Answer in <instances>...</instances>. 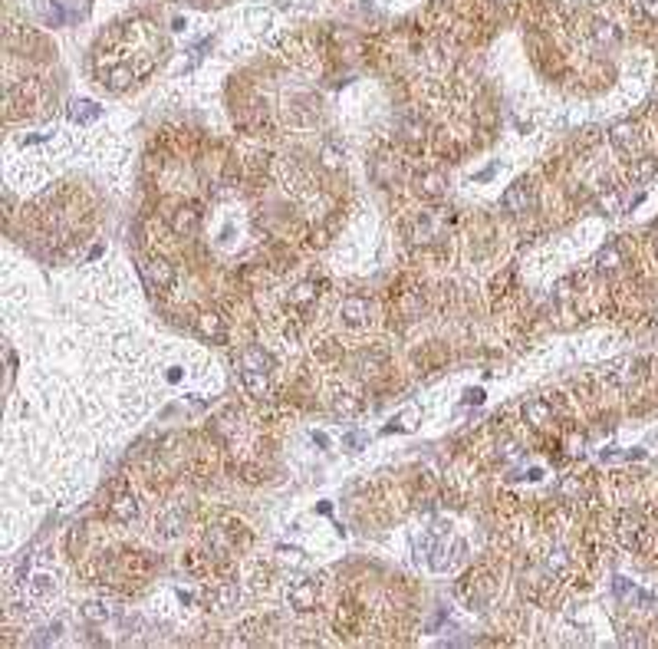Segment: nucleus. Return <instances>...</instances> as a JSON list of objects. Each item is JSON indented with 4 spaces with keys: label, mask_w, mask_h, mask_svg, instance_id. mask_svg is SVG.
<instances>
[{
    "label": "nucleus",
    "mask_w": 658,
    "mask_h": 649,
    "mask_svg": "<svg viewBox=\"0 0 658 649\" xmlns=\"http://www.w3.org/2000/svg\"><path fill=\"white\" fill-rule=\"evenodd\" d=\"M138 271H142V277H145V284H149V290H171V284H175V267L164 260V257H142L138 260Z\"/></svg>",
    "instance_id": "obj_1"
},
{
    "label": "nucleus",
    "mask_w": 658,
    "mask_h": 649,
    "mask_svg": "<svg viewBox=\"0 0 658 649\" xmlns=\"http://www.w3.org/2000/svg\"><path fill=\"white\" fill-rule=\"evenodd\" d=\"M615 534H619V541H622L626 550H642L648 528H645V521L639 517V514L622 511L619 514V521H615Z\"/></svg>",
    "instance_id": "obj_2"
},
{
    "label": "nucleus",
    "mask_w": 658,
    "mask_h": 649,
    "mask_svg": "<svg viewBox=\"0 0 658 649\" xmlns=\"http://www.w3.org/2000/svg\"><path fill=\"white\" fill-rule=\"evenodd\" d=\"M286 600H290L293 610L310 613V610H316V604H319V587H316L310 577H297V580L290 584V590H286Z\"/></svg>",
    "instance_id": "obj_3"
},
{
    "label": "nucleus",
    "mask_w": 658,
    "mask_h": 649,
    "mask_svg": "<svg viewBox=\"0 0 658 649\" xmlns=\"http://www.w3.org/2000/svg\"><path fill=\"white\" fill-rule=\"evenodd\" d=\"M171 231L178 234V238H195L198 231H201V212L198 208H178V212L171 214Z\"/></svg>",
    "instance_id": "obj_4"
},
{
    "label": "nucleus",
    "mask_w": 658,
    "mask_h": 649,
    "mask_svg": "<svg viewBox=\"0 0 658 649\" xmlns=\"http://www.w3.org/2000/svg\"><path fill=\"white\" fill-rule=\"evenodd\" d=\"M109 517L119 521V524H132L138 517V501L132 495H125V491H116V498L109 501Z\"/></svg>",
    "instance_id": "obj_5"
},
{
    "label": "nucleus",
    "mask_w": 658,
    "mask_h": 649,
    "mask_svg": "<svg viewBox=\"0 0 658 649\" xmlns=\"http://www.w3.org/2000/svg\"><path fill=\"white\" fill-rule=\"evenodd\" d=\"M339 317H343L346 327H362L369 320V300L365 297H346L339 303Z\"/></svg>",
    "instance_id": "obj_6"
},
{
    "label": "nucleus",
    "mask_w": 658,
    "mask_h": 649,
    "mask_svg": "<svg viewBox=\"0 0 658 649\" xmlns=\"http://www.w3.org/2000/svg\"><path fill=\"white\" fill-rule=\"evenodd\" d=\"M198 333L204 336V340H214V343H221V340H227V327L224 320H221V313H214V310H204V313H198Z\"/></svg>",
    "instance_id": "obj_7"
},
{
    "label": "nucleus",
    "mask_w": 658,
    "mask_h": 649,
    "mask_svg": "<svg viewBox=\"0 0 658 649\" xmlns=\"http://www.w3.org/2000/svg\"><path fill=\"white\" fill-rule=\"evenodd\" d=\"M500 201H504V208H507L510 214H527V212H530V201H533V198H530V188H527L524 181H517V185H510L507 192H504Z\"/></svg>",
    "instance_id": "obj_8"
},
{
    "label": "nucleus",
    "mask_w": 658,
    "mask_h": 649,
    "mask_svg": "<svg viewBox=\"0 0 658 649\" xmlns=\"http://www.w3.org/2000/svg\"><path fill=\"white\" fill-rule=\"evenodd\" d=\"M524 419L533 425V429H546V425L553 422V406L543 402V399H530L524 406Z\"/></svg>",
    "instance_id": "obj_9"
},
{
    "label": "nucleus",
    "mask_w": 658,
    "mask_h": 649,
    "mask_svg": "<svg viewBox=\"0 0 658 649\" xmlns=\"http://www.w3.org/2000/svg\"><path fill=\"white\" fill-rule=\"evenodd\" d=\"M316 297H319L316 280H299L297 287L290 290V307H293V310H310L316 303Z\"/></svg>",
    "instance_id": "obj_10"
},
{
    "label": "nucleus",
    "mask_w": 658,
    "mask_h": 649,
    "mask_svg": "<svg viewBox=\"0 0 658 649\" xmlns=\"http://www.w3.org/2000/svg\"><path fill=\"white\" fill-rule=\"evenodd\" d=\"M240 369H257V373H270L273 369V356L260 347H247L240 353Z\"/></svg>",
    "instance_id": "obj_11"
},
{
    "label": "nucleus",
    "mask_w": 658,
    "mask_h": 649,
    "mask_svg": "<svg viewBox=\"0 0 658 649\" xmlns=\"http://www.w3.org/2000/svg\"><path fill=\"white\" fill-rule=\"evenodd\" d=\"M609 138H613V145L619 152H632L635 145H639V132H635V125H632V122H619V125H613Z\"/></svg>",
    "instance_id": "obj_12"
},
{
    "label": "nucleus",
    "mask_w": 658,
    "mask_h": 649,
    "mask_svg": "<svg viewBox=\"0 0 658 649\" xmlns=\"http://www.w3.org/2000/svg\"><path fill=\"white\" fill-rule=\"evenodd\" d=\"M372 178L379 181V185H395V178H399V158L379 155L375 165H372Z\"/></svg>",
    "instance_id": "obj_13"
},
{
    "label": "nucleus",
    "mask_w": 658,
    "mask_h": 649,
    "mask_svg": "<svg viewBox=\"0 0 658 649\" xmlns=\"http://www.w3.org/2000/svg\"><path fill=\"white\" fill-rule=\"evenodd\" d=\"M619 267H622V251H619L615 244H606V247L596 254V271L599 274H615Z\"/></svg>",
    "instance_id": "obj_14"
},
{
    "label": "nucleus",
    "mask_w": 658,
    "mask_h": 649,
    "mask_svg": "<svg viewBox=\"0 0 658 649\" xmlns=\"http://www.w3.org/2000/svg\"><path fill=\"white\" fill-rule=\"evenodd\" d=\"M382 366H385V356H382L379 349H372V353H362L359 360H356V373H359L362 379H369V376H379Z\"/></svg>",
    "instance_id": "obj_15"
},
{
    "label": "nucleus",
    "mask_w": 658,
    "mask_h": 649,
    "mask_svg": "<svg viewBox=\"0 0 658 649\" xmlns=\"http://www.w3.org/2000/svg\"><path fill=\"white\" fill-rule=\"evenodd\" d=\"M116 617V606L105 604V600H89V604H83V619L86 623H105V619Z\"/></svg>",
    "instance_id": "obj_16"
},
{
    "label": "nucleus",
    "mask_w": 658,
    "mask_h": 649,
    "mask_svg": "<svg viewBox=\"0 0 658 649\" xmlns=\"http://www.w3.org/2000/svg\"><path fill=\"white\" fill-rule=\"evenodd\" d=\"M593 37H596L599 46H619V43H622V33H619V27L609 23V20H596V23H593Z\"/></svg>",
    "instance_id": "obj_17"
},
{
    "label": "nucleus",
    "mask_w": 658,
    "mask_h": 649,
    "mask_svg": "<svg viewBox=\"0 0 658 649\" xmlns=\"http://www.w3.org/2000/svg\"><path fill=\"white\" fill-rule=\"evenodd\" d=\"M237 600H240L237 584H221V587L211 593V604H214V610H231V606H237Z\"/></svg>",
    "instance_id": "obj_18"
},
{
    "label": "nucleus",
    "mask_w": 658,
    "mask_h": 649,
    "mask_svg": "<svg viewBox=\"0 0 658 649\" xmlns=\"http://www.w3.org/2000/svg\"><path fill=\"white\" fill-rule=\"evenodd\" d=\"M346 162V152L336 145V142H326L323 149H319V165L326 168V172H339Z\"/></svg>",
    "instance_id": "obj_19"
},
{
    "label": "nucleus",
    "mask_w": 658,
    "mask_h": 649,
    "mask_svg": "<svg viewBox=\"0 0 658 649\" xmlns=\"http://www.w3.org/2000/svg\"><path fill=\"white\" fill-rule=\"evenodd\" d=\"M103 116V109L96 106V103H89V99H76V103H70V119L73 122H92Z\"/></svg>",
    "instance_id": "obj_20"
},
{
    "label": "nucleus",
    "mask_w": 658,
    "mask_h": 649,
    "mask_svg": "<svg viewBox=\"0 0 658 649\" xmlns=\"http://www.w3.org/2000/svg\"><path fill=\"white\" fill-rule=\"evenodd\" d=\"M240 382H244V389L251 395H264L270 389L267 373H257V369H240Z\"/></svg>",
    "instance_id": "obj_21"
},
{
    "label": "nucleus",
    "mask_w": 658,
    "mask_h": 649,
    "mask_svg": "<svg viewBox=\"0 0 658 649\" xmlns=\"http://www.w3.org/2000/svg\"><path fill=\"white\" fill-rule=\"evenodd\" d=\"M418 192L425 198H441L445 195V178L438 172H425V175H418Z\"/></svg>",
    "instance_id": "obj_22"
},
{
    "label": "nucleus",
    "mask_w": 658,
    "mask_h": 649,
    "mask_svg": "<svg viewBox=\"0 0 658 649\" xmlns=\"http://www.w3.org/2000/svg\"><path fill=\"white\" fill-rule=\"evenodd\" d=\"M155 528L162 530L164 537H175V534H181V528H184V514H181V511H168V514H162V517L155 521Z\"/></svg>",
    "instance_id": "obj_23"
},
{
    "label": "nucleus",
    "mask_w": 658,
    "mask_h": 649,
    "mask_svg": "<svg viewBox=\"0 0 658 649\" xmlns=\"http://www.w3.org/2000/svg\"><path fill=\"white\" fill-rule=\"evenodd\" d=\"M566 564H569V554L560 547V544L550 547V550H546V557H543V567H546L550 574H563V570H566Z\"/></svg>",
    "instance_id": "obj_24"
},
{
    "label": "nucleus",
    "mask_w": 658,
    "mask_h": 649,
    "mask_svg": "<svg viewBox=\"0 0 658 649\" xmlns=\"http://www.w3.org/2000/svg\"><path fill=\"white\" fill-rule=\"evenodd\" d=\"M655 175H658V158H652V155H645V158H639L632 165V181H652Z\"/></svg>",
    "instance_id": "obj_25"
},
{
    "label": "nucleus",
    "mask_w": 658,
    "mask_h": 649,
    "mask_svg": "<svg viewBox=\"0 0 658 649\" xmlns=\"http://www.w3.org/2000/svg\"><path fill=\"white\" fill-rule=\"evenodd\" d=\"M609 376H613V382H619V386H628V382H635V379H639V362H632V360L619 362Z\"/></svg>",
    "instance_id": "obj_26"
},
{
    "label": "nucleus",
    "mask_w": 658,
    "mask_h": 649,
    "mask_svg": "<svg viewBox=\"0 0 658 649\" xmlns=\"http://www.w3.org/2000/svg\"><path fill=\"white\" fill-rule=\"evenodd\" d=\"M53 590H56V580L50 574H36L30 584H27V593H30V597H50Z\"/></svg>",
    "instance_id": "obj_27"
},
{
    "label": "nucleus",
    "mask_w": 658,
    "mask_h": 649,
    "mask_svg": "<svg viewBox=\"0 0 658 649\" xmlns=\"http://www.w3.org/2000/svg\"><path fill=\"white\" fill-rule=\"evenodd\" d=\"M596 208L602 214H619V208H622V198H619L615 188H609V192H602V195L596 198Z\"/></svg>",
    "instance_id": "obj_28"
},
{
    "label": "nucleus",
    "mask_w": 658,
    "mask_h": 649,
    "mask_svg": "<svg viewBox=\"0 0 658 649\" xmlns=\"http://www.w3.org/2000/svg\"><path fill=\"white\" fill-rule=\"evenodd\" d=\"M247 23L257 27V30H264V27L270 23V14H267V10H251V14H247Z\"/></svg>",
    "instance_id": "obj_29"
},
{
    "label": "nucleus",
    "mask_w": 658,
    "mask_h": 649,
    "mask_svg": "<svg viewBox=\"0 0 658 649\" xmlns=\"http://www.w3.org/2000/svg\"><path fill=\"white\" fill-rule=\"evenodd\" d=\"M569 287H573V280H569V277H566V280H560V284H556V297H560V300H566L569 293H573Z\"/></svg>",
    "instance_id": "obj_30"
},
{
    "label": "nucleus",
    "mask_w": 658,
    "mask_h": 649,
    "mask_svg": "<svg viewBox=\"0 0 658 649\" xmlns=\"http://www.w3.org/2000/svg\"><path fill=\"white\" fill-rule=\"evenodd\" d=\"M346 445H349V452H356V449L362 445V435L359 432H349V435H346Z\"/></svg>",
    "instance_id": "obj_31"
},
{
    "label": "nucleus",
    "mask_w": 658,
    "mask_h": 649,
    "mask_svg": "<svg viewBox=\"0 0 658 649\" xmlns=\"http://www.w3.org/2000/svg\"><path fill=\"white\" fill-rule=\"evenodd\" d=\"M639 7H642V10H645L648 17H658V0H642Z\"/></svg>",
    "instance_id": "obj_32"
},
{
    "label": "nucleus",
    "mask_w": 658,
    "mask_h": 649,
    "mask_svg": "<svg viewBox=\"0 0 658 649\" xmlns=\"http://www.w3.org/2000/svg\"><path fill=\"white\" fill-rule=\"evenodd\" d=\"M464 399H467V402H480V399H484V393H480V389H467V395H464Z\"/></svg>",
    "instance_id": "obj_33"
},
{
    "label": "nucleus",
    "mask_w": 658,
    "mask_h": 649,
    "mask_svg": "<svg viewBox=\"0 0 658 649\" xmlns=\"http://www.w3.org/2000/svg\"><path fill=\"white\" fill-rule=\"evenodd\" d=\"M313 442H316V445H323V449H326V445H329V438L323 435V432H313Z\"/></svg>",
    "instance_id": "obj_34"
},
{
    "label": "nucleus",
    "mask_w": 658,
    "mask_h": 649,
    "mask_svg": "<svg viewBox=\"0 0 658 649\" xmlns=\"http://www.w3.org/2000/svg\"><path fill=\"white\" fill-rule=\"evenodd\" d=\"M635 3H642V0H635Z\"/></svg>",
    "instance_id": "obj_35"
}]
</instances>
